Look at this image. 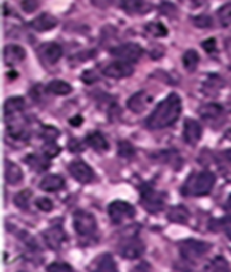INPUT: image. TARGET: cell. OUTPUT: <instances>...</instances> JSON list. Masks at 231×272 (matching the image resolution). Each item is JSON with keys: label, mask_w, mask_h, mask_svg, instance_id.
I'll use <instances>...</instances> for the list:
<instances>
[{"label": "cell", "mask_w": 231, "mask_h": 272, "mask_svg": "<svg viewBox=\"0 0 231 272\" xmlns=\"http://www.w3.org/2000/svg\"><path fill=\"white\" fill-rule=\"evenodd\" d=\"M144 250H145L144 243L141 242L140 239H138V238H133V239L128 240V242L124 244V246L122 248L121 254L124 259L133 260V259L140 258V256L144 254Z\"/></svg>", "instance_id": "5bb4252c"}, {"label": "cell", "mask_w": 231, "mask_h": 272, "mask_svg": "<svg viewBox=\"0 0 231 272\" xmlns=\"http://www.w3.org/2000/svg\"><path fill=\"white\" fill-rule=\"evenodd\" d=\"M207 272H230V265L223 256H218L208 265Z\"/></svg>", "instance_id": "83f0119b"}, {"label": "cell", "mask_w": 231, "mask_h": 272, "mask_svg": "<svg viewBox=\"0 0 231 272\" xmlns=\"http://www.w3.org/2000/svg\"><path fill=\"white\" fill-rule=\"evenodd\" d=\"M221 112H223V107L218 104L203 105L201 109H199V115L204 120L217 119L218 116L221 115Z\"/></svg>", "instance_id": "d4e9b609"}, {"label": "cell", "mask_w": 231, "mask_h": 272, "mask_svg": "<svg viewBox=\"0 0 231 272\" xmlns=\"http://www.w3.org/2000/svg\"><path fill=\"white\" fill-rule=\"evenodd\" d=\"M74 228L79 236L89 237L96 231V219L91 213L85 211H76L73 216Z\"/></svg>", "instance_id": "277c9868"}, {"label": "cell", "mask_w": 231, "mask_h": 272, "mask_svg": "<svg viewBox=\"0 0 231 272\" xmlns=\"http://www.w3.org/2000/svg\"><path fill=\"white\" fill-rule=\"evenodd\" d=\"M132 272H153V267L149 262H140L133 268Z\"/></svg>", "instance_id": "b9f144b4"}, {"label": "cell", "mask_w": 231, "mask_h": 272, "mask_svg": "<svg viewBox=\"0 0 231 272\" xmlns=\"http://www.w3.org/2000/svg\"><path fill=\"white\" fill-rule=\"evenodd\" d=\"M70 125L74 126V127H79L82 123V117L81 116H74L73 119H70Z\"/></svg>", "instance_id": "7bdbcfd3"}, {"label": "cell", "mask_w": 231, "mask_h": 272, "mask_svg": "<svg viewBox=\"0 0 231 272\" xmlns=\"http://www.w3.org/2000/svg\"><path fill=\"white\" fill-rule=\"evenodd\" d=\"M225 158H226L227 162H229V163L231 164V149H229V150H226V151H225Z\"/></svg>", "instance_id": "ee69618b"}, {"label": "cell", "mask_w": 231, "mask_h": 272, "mask_svg": "<svg viewBox=\"0 0 231 272\" xmlns=\"http://www.w3.org/2000/svg\"><path fill=\"white\" fill-rule=\"evenodd\" d=\"M91 272H118L116 262L110 254H104L96 260V265L92 268Z\"/></svg>", "instance_id": "44dd1931"}, {"label": "cell", "mask_w": 231, "mask_h": 272, "mask_svg": "<svg viewBox=\"0 0 231 272\" xmlns=\"http://www.w3.org/2000/svg\"><path fill=\"white\" fill-rule=\"evenodd\" d=\"M193 24L199 29H208V27H212V25H213V20H212L209 15H198V16L193 18Z\"/></svg>", "instance_id": "836d02e7"}, {"label": "cell", "mask_w": 231, "mask_h": 272, "mask_svg": "<svg viewBox=\"0 0 231 272\" xmlns=\"http://www.w3.org/2000/svg\"><path fill=\"white\" fill-rule=\"evenodd\" d=\"M182 112V103L177 94L172 92L160 103L148 117L146 126L150 129H162L174 125Z\"/></svg>", "instance_id": "6da1fadb"}, {"label": "cell", "mask_w": 231, "mask_h": 272, "mask_svg": "<svg viewBox=\"0 0 231 272\" xmlns=\"http://www.w3.org/2000/svg\"><path fill=\"white\" fill-rule=\"evenodd\" d=\"M215 176L211 171H202L199 174H193L184 182L182 193L187 196H204L212 191L214 186Z\"/></svg>", "instance_id": "7a4b0ae2"}, {"label": "cell", "mask_w": 231, "mask_h": 272, "mask_svg": "<svg viewBox=\"0 0 231 272\" xmlns=\"http://www.w3.org/2000/svg\"><path fill=\"white\" fill-rule=\"evenodd\" d=\"M229 237H230V238H231V231H230V233H229Z\"/></svg>", "instance_id": "bcb514c9"}, {"label": "cell", "mask_w": 231, "mask_h": 272, "mask_svg": "<svg viewBox=\"0 0 231 272\" xmlns=\"http://www.w3.org/2000/svg\"><path fill=\"white\" fill-rule=\"evenodd\" d=\"M118 153H119V156L123 158H132L134 156L135 149L133 145L129 143V142L122 141L118 145Z\"/></svg>", "instance_id": "d6a6232c"}, {"label": "cell", "mask_w": 231, "mask_h": 272, "mask_svg": "<svg viewBox=\"0 0 231 272\" xmlns=\"http://www.w3.org/2000/svg\"><path fill=\"white\" fill-rule=\"evenodd\" d=\"M202 137V126L196 120L186 119L183 123V139L190 145H196Z\"/></svg>", "instance_id": "7c38bea8"}, {"label": "cell", "mask_w": 231, "mask_h": 272, "mask_svg": "<svg viewBox=\"0 0 231 272\" xmlns=\"http://www.w3.org/2000/svg\"><path fill=\"white\" fill-rule=\"evenodd\" d=\"M199 63V54L195 49H188L183 54V66L188 72H195L197 66Z\"/></svg>", "instance_id": "4316f807"}, {"label": "cell", "mask_w": 231, "mask_h": 272, "mask_svg": "<svg viewBox=\"0 0 231 272\" xmlns=\"http://www.w3.org/2000/svg\"><path fill=\"white\" fill-rule=\"evenodd\" d=\"M109 215L111 221L115 224L122 223L124 219H131L135 216V209L125 201H113L109 206Z\"/></svg>", "instance_id": "8992f818"}, {"label": "cell", "mask_w": 231, "mask_h": 272, "mask_svg": "<svg viewBox=\"0 0 231 272\" xmlns=\"http://www.w3.org/2000/svg\"><path fill=\"white\" fill-rule=\"evenodd\" d=\"M39 55L42 60H45L48 64H55L60 60L61 54H63V49L58 43L48 42L42 45L39 47Z\"/></svg>", "instance_id": "4fadbf2b"}, {"label": "cell", "mask_w": 231, "mask_h": 272, "mask_svg": "<svg viewBox=\"0 0 231 272\" xmlns=\"http://www.w3.org/2000/svg\"><path fill=\"white\" fill-rule=\"evenodd\" d=\"M4 168H5V172H4L5 181L8 182L9 185H17L18 182L23 181L24 174L16 164L9 162V160H5Z\"/></svg>", "instance_id": "ac0fdd59"}, {"label": "cell", "mask_w": 231, "mask_h": 272, "mask_svg": "<svg viewBox=\"0 0 231 272\" xmlns=\"http://www.w3.org/2000/svg\"><path fill=\"white\" fill-rule=\"evenodd\" d=\"M150 101H152V99L148 95V92L139 91L129 99L127 105L128 109L131 111H133L135 113H140L146 109V106L149 105Z\"/></svg>", "instance_id": "2e32d148"}, {"label": "cell", "mask_w": 231, "mask_h": 272, "mask_svg": "<svg viewBox=\"0 0 231 272\" xmlns=\"http://www.w3.org/2000/svg\"><path fill=\"white\" fill-rule=\"evenodd\" d=\"M141 206L150 213H158L164 208L162 197L153 187L144 185L141 187Z\"/></svg>", "instance_id": "ba28073f"}, {"label": "cell", "mask_w": 231, "mask_h": 272, "mask_svg": "<svg viewBox=\"0 0 231 272\" xmlns=\"http://www.w3.org/2000/svg\"><path fill=\"white\" fill-rule=\"evenodd\" d=\"M26 57V52L21 46L17 45H9L5 46L3 51V58L8 66H15V64L23 62Z\"/></svg>", "instance_id": "9a60e30c"}, {"label": "cell", "mask_w": 231, "mask_h": 272, "mask_svg": "<svg viewBox=\"0 0 231 272\" xmlns=\"http://www.w3.org/2000/svg\"><path fill=\"white\" fill-rule=\"evenodd\" d=\"M25 109V100L20 96L10 98L5 101L4 104V116L16 115V113L23 112Z\"/></svg>", "instance_id": "7402d4cb"}, {"label": "cell", "mask_w": 231, "mask_h": 272, "mask_svg": "<svg viewBox=\"0 0 231 272\" xmlns=\"http://www.w3.org/2000/svg\"><path fill=\"white\" fill-rule=\"evenodd\" d=\"M180 252L181 256L184 260L188 261H196L198 259H201L203 255H205L208 252V250L211 249V245L201 240H183L180 243Z\"/></svg>", "instance_id": "3957f363"}, {"label": "cell", "mask_w": 231, "mask_h": 272, "mask_svg": "<svg viewBox=\"0 0 231 272\" xmlns=\"http://www.w3.org/2000/svg\"><path fill=\"white\" fill-rule=\"evenodd\" d=\"M57 24L58 20L53 15L45 12V14H41L39 16H37L35 20H32L31 26H32L33 30L38 31V32H45V31L53 29V27L57 26Z\"/></svg>", "instance_id": "e0dca14e"}, {"label": "cell", "mask_w": 231, "mask_h": 272, "mask_svg": "<svg viewBox=\"0 0 231 272\" xmlns=\"http://www.w3.org/2000/svg\"><path fill=\"white\" fill-rule=\"evenodd\" d=\"M47 90L54 95H68L72 92V86L63 80H52L47 85Z\"/></svg>", "instance_id": "484cf974"}, {"label": "cell", "mask_w": 231, "mask_h": 272, "mask_svg": "<svg viewBox=\"0 0 231 272\" xmlns=\"http://www.w3.org/2000/svg\"><path fill=\"white\" fill-rule=\"evenodd\" d=\"M111 54L122 62L134 63V62L139 61L141 54H143V48L137 43H125V45L111 49Z\"/></svg>", "instance_id": "52a82bcc"}, {"label": "cell", "mask_w": 231, "mask_h": 272, "mask_svg": "<svg viewBox=\"0 0 231 272\" xmlns=\"http://www.w3.org/2000/svg\"><path fill=\"white\" fill-rule=\"evenodd\" d=\"M39 187L43 191H48V192L59 191L64 187V179L59 175H48L41 181Z\"/></svg>", "instance_id": "ffe728a7"}, {"label": "cell", "mask_w": 231, "mask_h": 272, "mask_svg": "<svg viewBox=\"0 0 231 272\" xmlns=\"http://www.w3.org/2000/svg\"><path fill=\"white\" fill-rule=\"evenodd\" d=\"M81 79H82V82L86 83V84H92V83L97 82L98 76H97V74H95L94 70H86V72L82 73Z\"/></svg>", "instance_id": "f35d334b"}, {"label": "cell", "mask_w": 231, "mask_h": 272, "mask_svg": "<svg viewBox=\"0 0 231 272\" xmlns=\"http://www.w3.org/2000/svg\"><path fill=\"white\" fill-rule=\"evenodd\" d=\"M70 174L76 181H79L80 184H89L94 180L95 174L92 171V169L88 164L82 162V160H74V162L69 165Z\"/></svg>", "instance_id": "9c48e42d"}, {"label": "cell", "mask_w": 231, "mask_h": 272, "mask_svg": "<svg viewBox=\"0 0 231 272\" xmlns=\"http://www.w3.org/2000/svg\"><path fill=\"white\" fill-rule=\"evenodd\" d=\"M60 153V148L54 142H46L43 145V154L48 158H54Z\"/></svg>", "instance_id": "e575fe53"}, {"label": "cell", "mask_w": 231, "mask_h": 272, "mask_svg": "<svg viewBox=\"0 0 231 272\" xmlns=\"http://www.w3.org/2000/svg\"><path fill=\"white\" fill-rule=\"evenodd\" d=\"M134 72V68L132 67L131 63H127V62H113L103 69V74L109 78L112 79H122V78H127V76H131Z\"/></svg>", "instance_id": "30bf717a"}, {"label": "cell", "mask_w": 231, "mask_h": 272, "mask_svg": "<svg viewBox=\"0 0 231 272\" xmlns=\"http://www.w3.org/2000/svg\"><path fill=\"white\" fill-rule=\"evenodd\" d=\"M43 238H45V242L48 245V248L57 250L60 248L61 244L66 242L67 236L60 225H53L43 233Z\"/></svg>", "instance_id": "8fae6325"}, {"label": "cell", "mask_w": 231, "mask_h": 272, "mask_svg": "<svg viewBox=\"0 0 231 272\" xmlns=\"http://www.w3.org/2000/svg\"><path fill=\"white\" fill-rule=\"evenodd\" d=\"M6 125H8V133L11 135L12 138L15 139H20V141H24V139L29 138V129H27V121L25 120V117L20 113H16V115H11V116H6L5 117Z\"/></svg>", "instance_id": "5b68a950"}, {"label": "cell", "mask_w": 231, "mask_h": 272, "mask_svg": "<svg viewBox=\"0 0 231 272\" xmlns=\"http://www.w3.org/2000/svg\"><path fill=\"white\" fill-rule=\"evenodd\" d=\"M47 272H74L72 266L63 262H53L47 267Z\"/></svg>", "instance_id": "d590c367"}, {"label": "cell", "mask_w": 231, "mask_h": 272, "mask_svg": "<svg viewBox=\"0 0 231 272\" xmlns=\"http://www.w3.org/2000/svg\"><path fill=\"white\" fill-rule=\"evenodd\" d=\"M25 162L37 172H43L49 168L48 157H46L45 154H43V157L32 154V156L27 157L26 159H25Z\"/></svg>", "instance_id": "603a6c76"}, {"label": "cell", "mask_w": 231, "mask_h": 272, "mask_svg": "<svg viewBox=\"0 0 231 272\" xmlns=\"http://www.w3.org/2000/svg\"><path fill=\"white\" fill-rule=\"evenodd\" d=\"M145 30L155 37H164L167 35V29L161 23H150L145 26Z\"/></svg>", "instance_id": "4dcf8cb0"}, {"label": "cell", "mask_w": 231, "mask_h": 272, "mask_svg": "<svg viewBox=\"0 0 231 272\" xmlns=\"http://www.w3.org/2000/svg\"><path fill=\"white\" fill-rule=\"evenodd\" d=\"M21 6L26 12H33L38 8V2L37 0H24L21 3Z\"/></svg>", "instance_id": "ab89813d"}, {"label": "cell", "mask_w": 231, "mask_h": 272, "mask_svg": "<svg viewBox=\"0 0 231 272\" xmlns=\"http://www.w3.org/2000/svg\"><path fill=\"white\" fill-rule=\"evenodd\" d=\"M36 206L43 212H49L53 209V202L47 197H41L36 201Z\"/></svg>", "instance_id": "74e56055"}, {"label": "cell", "mask_w": 231, "mask_h": 272, "mask_svg": "<svg viewBox=\"0 0 231 272\" xmlns=\"http://www.w3.org/2000/svg\"><path fill=\"white\" fill-rule=\"evenodd\" d=\"M32 197V192L30 190H24L21 192H18L16 196H15L14 202L16 207L21 209H26L30 205V200Z\"/></svg>", "instance_id": "f1b7e54d"}, {"label": "cell", "mask_w": 231, "mask_h": 272, "mask_svg": "<svg viewBox=\"0 0 231 272\" xmlns=\"http://www.w3.org/2000/svg\"><path fill=\"white\" fill-rule=\"evenodd\" d=\"M226 208L231 209V195H230V197H229V199H227V202H226Z\"/></svg>", "instance_id": "f6af8a7d"}, {"label": "cell", "mask_w": 231, "mask_h": 272, "mask_svg": "<svg viewBox=\"0 0 231 272\" xmlns=\"http://www.w3.org/2000/svg\"><path fill=\"white\" fill-rule=\"evenodd\" d=\"M218 17H219L220 24L224 27L231 26V3L223 5L218 11Z\"/></svg>", "instance_id": "f546056e"}, {"label": "cell", "mask_w": 231, "mask_h": 272, "mask_svg": "<svg viewBox=\"0 0 231 272\" xmlns=\"http://www.w3.org/2000/svg\"><path fill=\"white\" fill-rule=\"evenodd\" d=\"M122 8L128 12H135L140 10L143 0H121Z\"/></svg>", "instance_id": "1f68e13d"}, {"label": "cell", "mask_w": 231, "mask_h": 272, "mask_svg": "<svg viewBox=\"0 0 231 272\" xmlns=\"http://www.w3.org/2000/svg\"><path fill=\"white\" fill-rule=\"evenodd\" d=\"M86 143L97 151H104L109 149V143L100 132H94L86 137Z\"/></svg>", "instance_id": "cb8c5ba5"}, {"label": "cell", "mask_w": 231, "mask_h": 272, "mask_svg": "<svg viewBox=\"0 0 231 272\" xmlns=\"http://www.w3.org/2000/svg\"><path fill=\"white\" fill-rule=\"evenodd\" d=\"M202 47L204 48L208 53H212V52H214L215 49H217V41H215V38H209L205 42L202 43Z\"/></svg>", "instance_id": "60d3db41"}, {"label": "cell", "mask_w": 231, "mask_h": 272, "mask_svg": "<svg viewBox=\"0 0 231 272\" xmlns=\"http://www.w3.org/2000/svg\"><path fill=\"white\" fill-rule=\"evenodd\" d=\"M58 135H59V131L54 127H51V126L49 127H43L42 137L46 139V142H54L58 138Z\"/></svg>", "instance_id": "8d00e7d4"}, {"label": "cell", "mask_w": 231, "mask_h": 272, "mask_svg": "<svg viewBox=\"0 0 231 272\" xmlns=\"http://www.w3.org/2000/svg\"><path fill=\"white\" fill-rule=\"evenodd\" d=\"M167 219L172 223L186 224L190 219V212L184 206H174L169 209Z\"/></svg>", "instance_id": "d6986e66"}]
</instances>
